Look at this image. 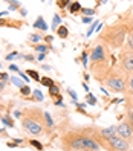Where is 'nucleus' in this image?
<instances>
[{"label": "nucleus", "mask_w": 133, "mask_h": 151, "mask_svg": "<svg viewBox=\"0 0 133 151\" xmlns=\"http://www.w3.org/2000/svg\"><path fill=\"white\" fill-rule=\"evenodd\" d=\"M52 99H54V104L55 105H63V98H61V95L52 96Z\"/></svg>", "instance_id": "nucleus-26"}, {"label": "nucleus", "mask_w": 133, "mask_h": 151, "mask_svg": "<svg viewBox=\"0 0 133 151\" xmlns=\"http://www.w3.org/2000/svg\"><path fill=\"white\" fill-rule=\"evenodd\" d=\"M57 35H58V37L60 38H67L69 37V31H67V28H66V26H60V28L57 29Z\"/></svg>", "instance_id": "nucleus-12"}, {"label": "nucleus", "mask_w": 133, "mask_h": 151, "mask_svg": "<svg viewBox=\"0 0 133 151\" xmlns=\"http://www.w3.org/2000/svg\"><path fill=\"white\" fill-rule=\"evenodd\" d=\"M44 40H46V43H48V41L51 43V41H52V40H54V38H52V37H51V35H48V37H46V38H44Z\"/></svg>", "instance_id": "nucleus-42"}, {"label": "nucleus", "mask_w": 133, "mask_h": 151, "mask_svg": "<svg viewBox=\"0 0 133 151\" xmlns=\"http://www.w3.org/2000/svg\"><path fill=\"white\" fill-rule=\"evenodd\" d=\"M22 127L28 131V133L34 134V136H40L41 133H43V128H44L41 119H38V118L35 119V118L32 116V111H31V110H26V111H25V116H23V119H22Z\"/></svg>", "instance_id": "nucleus-2"}, {"label": "nucleus", "mask_w": 133, "mask_h": 151, "mask_svg": "<svg viewBox=\"0 0 133 151\" xmlns=\"http://www.w3.org/2000/svg\"><path fill=\"white\" fill-rule=\"evenodd\" d=\"M2 133H5V130H2V128H0V134H2Z\"/></svg>", "instance_id": "nucleus-45"}, {"label": "nucleus", "mask_w": 133, "mask_h": 151, "mask_svg": "<svg viewBox=\"0 0 133 151\" xmlns=\"http://www.w3.org/2000/svg\"><path fill=\"white\" fill-rule=\"evenodd\" d=\"M26 75H28L31 79H34V81H40V79H41L37 70H28V72H26Z\"/></svg>", "instance_id": "nucleus-17"}, {"label": "nucleus", "mask_w": 133, "mask_h": 151, "mask_svg": "<svg viewBox=\"0 0 133 151\" xmlns=\"http://www.w3.org/2000/svg\"><path fill=\"white\" fill-rule=\"evenodd\" d=\"M8 24H9V23H6L5 20H0V26H8Z\"/></svg>", "instance_id": "nucleus-41"}, {"label": "nucleus", "mask_w": 133, "mask_h": 151, "mask_svg": "<svg viewBox=\"0 0 133 151\" xmlns=\"http://www.w3.org/2000/svg\"><path fill=\"white\" fill-rule=\"evenodd\" d=\"M127 35V28L124 24H116V26H112L110 29H107V32L104 34V38L107 40V43L113 49H118L122 46L124 38Z\"/></svg>", "instance_id": "nucleus-1"}, {"label": "nucleus", "mask_w": 133, "mask_h": 151, "mask_svg": "<svg viewBox=\"0 0 133 151\" xmlns=\"http://www.w3.org/2000/svg\"><path fill=\"white\" fill-rule=\"evenodd\" d=\"M60 22H61L60 15H58V14H55V15H54V22H52V29H54L55 32H57V29L61 26V24H60Z\"/></svg>", "instance_id": "nucleus-18"}, {"label": "nucleus", "mask_w": 133, "mask_h": 151, "mask_svg": "<svg viewBox=\"0 0 133 151\" xmlns=\"http://www.w3.org/2000/svg\"><path fill=\"white\" fill-rule=\"evenodd\" d=\"M29 40L32 41V43H38L40 40H41V37L38 34H32V35H29Z\"/></svg>", "instance_id": "nucleus-30"}, {"label": "nucleus", "mask_w": 133, "mask_h": 151, "mask_svg": "<svg viewBox=\"0 0 133 151\" xmlns=\"http://www.w3.org/2000/svg\"><path fill=\"white\" fill-rule=\"evenodd\" d=\"M19 75H20V78H23V79H25L26 83H29V81H31V79H29V76L26 75V73H23V72H19Z\"/></svg>", "instance_id": "nucleus-35"}, {"label": "nucleus", "mask_w": 133, "mask_h": 151, "mask_svg": "<svg viewBox=\"0 0 133 151\" xmlns=\"http://www.w3.org/2000/svg\"><path fill=\"white\" fill-rule=\"evenodd\" d=\"M49 95H51V96H57V95H60V87H58L57 84H54L52 87H49Z\"/></svg>", "instance_id": "nucleus-21"}, {"label": "nucleus", "mask_w": 133, "mask_h": 151, "mask_svg": "<svg viewBox=\"0 0 133 151\" xmlns=\"http://www.w3.org/2000/svg\"><path fill=\"white\" fill-rule=\"evenodd\" d=\"M84 151H100V144L95 139L84 136Z\"/></svg>", "instance_id": "nucleus-8"}, {"label": "nucleus", "mask_w": 133, "mask_h": 151, "mask_svg": "<svg viewBox=\"0 0 133 151\" xmlns=\"http://www.w3.org/2000/svg\"><path fill=\"white\" fill-rule=\"evenodd\" d=\"M34 49L37 52H40V54H48L49 52V47L46 44H34Z\"/></svg>", "instance_id": "nucleus-15"}, {"label": "nucleus", "mask_w": 133, "mask_h": 151, "mask_svg": "<svg viewBox=\"0 0 133 151\" xmlns=\"http://www.w3.org/2000/svg\"><path fill=\"white\" fill-rule=\"evenodd\" d=\"M40 83H41L44 87H48V88L55 84V83H54V79H51V78H48V76H43V78L40 79Z\"/></svg>", "instance_id": "nucleus-16"}, {"label": "nucleus", "mask_w": 133, "mask_h": 151, "mask_svg": "<svg viewBox=\"0 0 133 151\" xmlns=\"http://www.w3.org/2000/svg\"><path fill=\"white\" fill-rule=\"evenodd\" d=\"M0 67H2V64H0Z\"/></svg>", "instance_id": "nucleus-46"}, {"label": "nucleus", "mask_w": 133, "mask_h": 151, "mask_svg": "<svg viewBox=\"0 0 133 151\" xmlns=\"http://www.w3.org/2000/svg\"><path fill=\"white\" fill-rule=\"evenodd\" d=\"M106 83H107V86L110 88H113L115 92H126V87H127L126 86V78L118 72H113V73L107 75Z\"/></svg>", "instance_id": "nucleus-3"}, {"label": "nucleus", "mask_w": 133, "mask_h": 151, "mask_svg": "<svg viewBox=\"0 0 133 151\" xmlns=\"http://www.w3.org/2000/svg\"><path fill=\"white\" fill-rule=\"evenodd\" d=\"M9 79H11V83H12V84H15L17 87H20V88L23 87V81H20V79L17 78V76H9Z\"/></svg>", "instance_id": "nucleus-23"}, {"label": "nucleus", "mask_w": 133, "mask_h": 151, "mask_svg": "<svg viewBox=\"0 0 133 151\" xmlns=\"http://www.w3.org/2000/svg\"><path fill=\"white\" fill-rule=\"evenodd\" d=\"M0 79H2V81H6V79H9V76H8L6 73H0Z\"/></svg>", "instance_id": "nucleus-39"}, {"label": "nucleus", "mask_w": 133, "mask_h": 151, "mask_svg": "<svg viewBox=\"0 0 133 151\" xmlns=\"http://www.w3.org/2000/svg\"><path fill=\"white\" fill-rule=\"evenodd\" d=\"M83 23H92V17H83Z\"/></svg>", "instance_id": "nucleus-38"}, {"label": "nucleus", "mask_w": 133, "mask_h": 151, "mask_svg": "<svg viewBox=\"0 0 133 151\" xmlns=\"http://www.w3.org/2000/svg\"><path fill=\"white\" fill-rule=\"evenodd\" d=\"M46 55H48V54H38V57H37V60H38V61H43L44 58H46Z\"/></svg>", "instance_id": "nucleus-40"}, {"label": "nucleus", "mask_w": 133, "mask_h": 151, "mask_svg": "<svg viewBox=\"0 0 133 151\" xmlns=\"http://www.w3.org/2000/svg\"><path fill=\"white\" fill-rule=\"evenodd\" d=\"M0 119H2V122L5 124L6 127H9V128H14V121L11 118H8V116H0Z\"/></svg>", "instance_id": "nucleus-19"}, {"label": "nucleus", "mask_w": 133, "mask_h": 151, "mask_svg": "<svg viewBox=\"0 0 133 151\" xmlns=\"http://www.w3.org/2000/svg\"><path fill=\"white\" fill-rule=\"evenodd\" d=\"M132 134H133V128L129 122H122L119 127H116V136L127 140V139L132 137Z\"/></svg>", "instance_id": "nucleus-6"}, {"label": "nucleus", "mask_w": 133, "mask_h": 151, "mask_svg": "<svg viewBox=\"0 0 133 151\" xmlns=\"http://www.w3.org/2000/svg\"><path fill=\"white\" fill-rule=\"evenodd\" d=\"M127 47L133 52V31L129 34V38H127Z\"/></svg>", "instance_id": "nucleus-24"}, {"label": "nucleus", "mask_w": 133, "mask_h": 151, "mask_svg": "<svg viewBox=\"0 0 133 151\" xmlns=\"http://www.w3.org/2000/svg\"><path fill=\"white\" fill-rule=\"evenodd\" d=\"M109 140V144L116 150V151H127L129 150V142L126 140V139H122V137H119V136H113V137H110V139H107Z\"/></svg>", "instance_id": "nucleus-5"}, {"label": "nucleus", "mask_w": 133, "mask_h": 151, "mask_svg": "<svg viewBox=\"0 0 133 151\" xmlns=\"http://www.w3.org/2000/svg\"><path fill=\"white\" fill-rule=\"evenodd\" d=\"M14 58H23V57L19 55L17 52H11L9 55H6V60H8V61H11V60H14Z\"/></svg>", "instance_id": "nucleus-29"}, {"label": "nucleus", "mask_w": 133, "mask_h": 151, "mask_svg": "<svg viewBox=\"0 0 133 151\" xmlns=\"http://www.w3.org/2000/svg\"><path fill=\"white\" fill-rule=\"evenodd\" d=\"M130 87H132V88H133V76H132V78H130Z\"/></svg>", "instance_id": "nucleus-44"}, {"label": "nucleus", "mask_w": 133, "mask_h": 151, "mask_svg": "<svg viewBox=\"0 0 133 151\" xmlns=\"http://www.w3.org/2000/svg\"><path fill=\"white\" fill-rule=\"evenodd\" d=\"M57 5H58L60 8H66V6H69V5H70V2H69V0H58Z\"/></svg>", "instance_id": "nucleus-32"}, {"label": "nucleus", "mask_w": 133, "mask_h": 151, "mask_svg": "<svg viewBox=\"0 0 133 151\" xmlns=\"http://www.w3.org/2000/svg\"><path fill=\"white\" fill-rule=\"evenodd\" d=\"M9 70H12V72H20L19 66H17V64H11V66H9Z\"/></svg>", "instance_id": "nucleus-36"}, {"label": "nucleus", "mask_w": 133, "mask_h": 151, "mask_svg": "<svg viewBox=\"0 0 133 151\" xmlns=\"http://www.w3.org/2000/svg\"><path fill=\"white\" fill-rule=\"evenodd\" d=\"M101 134L106 139H110L113 136H116V127H107V128H103L101 130Z\"/></svg>", "instance_id": "nucleus-9"}, {"label": "nucleus", "mask_w": 133, "mask_h": 151, "mask_svg": "<svg viewBox=\"0 0 133 151\" xmlns=\"http://www.w3.org/2000/svg\"><path fill=\"white\" fill-rule=\"evenodd\" d=\"M67 92H69V96H70V98H72V99L77 102V93H75V90H72V88H69Z\"/></svg>", "instance_id": "nucleus-33"}, {"label": "nucleus", "mask_w": 133, "mask_h": 151, "mask_svg": "<svg viewBox=\"0 0 133 151\" xmlns=\"http://www.w3.org/2000/svg\"><path fill=\"white\" fill-rule=\"evenodd\" d=\"M69 11H70V14H77L78 11H81V5H80L78 2H70Z\"/></svg>", "instance_id": "nucleus-13"}, {"label": "nucleus", "mask_w": 133, "mask_h": 151, "mask_svg": "<svg viewBox=\"0 0 133 151\" xmlns=\"http://www.w3.org/2000/svg\"><path fill=\"white\" fill-rule=\"evenodd\" d=\"M96 24H98V20H96V22H93V23H92V26H90V29L87 31V35H90V34L93 32V29L96 28Z\"/></svg>", "instance_id": "nucleus-34"}, {"label": "nucleus", "mask_w": 133, "mask_h": 151, "mask_svg": "<svg viewBox=\"0 0 133 151\" xmlns=\"http://www.w3.org/2000/svg\"><path fill=\"white\" fill-rule=\"evenodd\" d=\"M34 29H40V31H48V24L44 23V19L40 15L37 20L34 22Z\"/></svg>", "instance_id": "nucleus-10"}, {"label": "nucleus", "mask_w": 133, "mask_h": 151, "mask_svg": "<svg viewBox=\"0 0 133 151\" xmlns=\"http://www.w3.org/2000/svg\"><path fill=\"white\" fill-rule=\"evenodd\" d=\"M22 3L20 2H14V0H12V2H8V8H9V11H20L22 9Z\"/></svg>", "instance_id": "nucleus-14"}, {"label": "nucleus", "mask_w": 133, "mask_h": 151, "mask_svg": "<svg viewBox=\"0 0 133 151\" xmlns=\"http://www.w3.org/2000/svg\"><path fill=\"white\" fill-rule=\"evenodd\" d=\"M20 93H22V96H28V95L31 93V88H29V86H23V87L20 88Z\"/></svg>", "instance_id": "nucleus-27"}, {"label": "nucleus", "mask_w": 133, "mask_h": 151, "mask_svg": "<svg viewBox=\"0 0 133 151\" xmlns=\"http://www.w3.org/2000/svg\"><path fill=\"white\" fill-rule=\"evenodd\" d=\"M86 104H89V105H95V104H96V98H95L92 93H87V95H86Z\"/></svg>", "instance_id": "nucleus-20"}, {"label": "nucleus", "mask_w": 133, "mask_h": 151, "mask_svg": "<svg viewBox=\"0 0 133 151\" xmlns=\"http://www.w3.org/2000/svg\"><path fill=\"white\" fill-rule=\"evenodd\" d=\"M121 61L127 72H133V52H124L121 55Z\"/></svg>", "instance_id": "nucleus-7"}, {"label": "nucleus", "mask_w": 133, "mask_h": 151, "mask_svg": "<svg viewBox=\"0 0 133 151\" xmlns=\"http://www.w3.org/2000/svg\"><path fill=\"white\" fill-rule=\"evenodd\" d=\"M87 58H89V54L87 52H83L81 54V63H83L84 67H87Z\"/></svg>", "instance_id": "nucleus-31"}, {"label": "nucleus", "mask_w": 133, "mask_h": 151, "mask_svg": "<svg viewBox=\"0 0 133 151\" xmlns=\"http://www.w3.org/2000/svg\"><path fill=\"white\" fill-rule=\"evenodd\" d=\"M43 121H44V125H46L48 128H52L54 127V121H52L51 114L48 111H43Z\"/></svg>", "instance_id": "nucleus-11"}, {"label": "nucleus", "mask_w": 133, "mask_h": 151, "mask_svg": "<svg viewBox=\"0 0 133 151\" xmlns=\"http://www.w3.org/2000/svg\"><path fill=\"white\" fill-rule=\"evenodd\" d=\"M81 12H83V17H92L95 14V9H87V8H81Z\"/></svg>", "instance_id": "nucleus-22"}, {"label": "nucleus", "mask_w": 133, "mask_h": 151, "mask_svg": "<svg viewBox=\"0 0 133 151\" xmlns=\"http://www.w3.org/2000/svg\"><path fill=\"white\" fill-rule=\"evenodd\" d=\"M23 60H26V61H34V60H35V57H31V55H23Z\"/></svg>", "instance_id": "nucleus-37"}, {"label": "nucleus", "mask_w": 133, "mask_h": 151, "mask_svg": "<svg viewBox=\"0 0 133 151\" xmlns=\"http://www.w3.org/2000/svg\"><path fill=\"white\" fill-rule=\"evenodd\" d=\"M90 60L93 61L95 64H100V63H103V61L106 60V50H104V47L101 46V44H98V46H95L92 49Z\"/></svg>", "instance_id": "nucleus-4"}, {"label": "nucleus", "mask_w": 133, "mask_h": 151, "mask_svg": "<svg viewBox=\"0 0 133 151\" xmlns=\"http://www.w3.org/2000/svg\"><path fill=\"white\" fill-rule=\"evenodd\" d=\"M83 87H84V90H86V92H87V93H89V86H87V84H86V83H83Z\"/></svg>", "instance_id": "nucleus-43"}, {"label": "nucleus", "mask_w": 133, "mask_h": 151, "mask_svg": "<svg viewBox=\"0 0 133 151\" xmlns=\"http://www.w3.org/2000/svg\"><path fill=\"white\" fill-rule=\"evenodd\" d=\"M29 144H31L32 147H35V148H37V150H40V151L43 150V145L40 144L38 140H35V139H31V140H29Z\"/></svg>", "instance_id": "nucleus-25"}, {"label": "nucleus", "mask_w": 133, "mask_h": 151, "mask_svg": "<svg viewBox=\"0 0 133 151\" xmlns=\"http://www.w3.org/2000/svg\"><path fill=\"white\" fill-rule=\"evenodd\" d=\"M32 93H34V99H37L38 102H41V101H43V95H41V92H40V90H34Z\"/></svg>", "instance_id": "nucleus-28"}]
</instances>
